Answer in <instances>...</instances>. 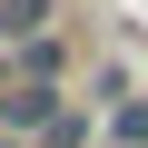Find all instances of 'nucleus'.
Returning <instances> with one entry per match:
<instances>
[{"label": "nucleus", "mask_w": 148, "mask_h": 148, "mask_svg": "<svg viewBox=\"0 0 148 148\" xmlns=\"http://www.w3.org/2000/svg\"><path fill=\"white\" fill-rule=\"evenodd\" d=\"M40 30H69V0H0V49H20Z\"/></svg>", "instance_id": "obj_1"}, {"label": "nucleus", "mask_w": 148, "mask_h": 148, "mask_svg": "<svg viewBox=\"0 0 148 148\" xmlns=\"http://www.w3.org/2000/svg\"><path fill=\"white\" fill-rule=\"evenodd\" d=\"M10 59H20V79H49V89H59V79H69V30H40V40H20Z\"/></svg>", "instance_id": "obj_2"}, {"label": "nucleus", "mask_w": 148, "mask_h": 148, "mask_svg": "<svg viewBox=\"0 0 148 148\" xmlns=\"http://www.w3.org/2000/svg\"><path fill=\"white\" fill-rule=\"evenodd\" d=\"M99 138H109V128L89 119V99H59V119L40 128V148H99Z\"/></svg>", "instance_id": "obj_3"}, {"label": "nucleus", "mask_w": 148, "mask_h": 148, "mask_svg": "<svg viewBox=\"0 0 148 148\" xmlns=\"http://www.w3.org/2000/svg\"><path fill=\"white\" fill-rule=\"evenodd\" d=\"M109 138H119V148H148V89L109 99Z\"/></svg>", "instance_id": "obj_4"}, {"label": "nucleus", "mask_w": 148, "mask_h": 148, "mask_svg": "<svg viewBox=\"0 0 148 148\" xmlns=\"http://www.w3.org/2000/svg\"><path fill=\"white\" fill-rule=\"evenodd\" d=\"M10 79H20V59H10V49H0V89H10Z\"/></svg>", "instance_id": "obj_5"}, {"label": "nucleus", "mask_w": 148, "mask_h": 148, "mask_svg": "<svg viewBox=\"0 0 148 148\" xmlns=\"http://www.w3.org/2000/svg\"><path fill=\"white\" fill-rule=\"evenodd\" d=\"M0 148H40V138H10V128H0Z\"/></svg>", "instance_id": "obj_6"}, {"label": "nucleus", "mask_w": 148, "mask_h": 148, "mask_svg": "<svg viewBox=\"0 0 148 148\" xmlns=\"http://www.w3.org/2000/svg\"><path fill=\"white\" fill-rule=\"evenodd\" d=\"M99 148H119V138H99Z\"/></svg>", "instance_id": "obj_7"}]
</instances>
